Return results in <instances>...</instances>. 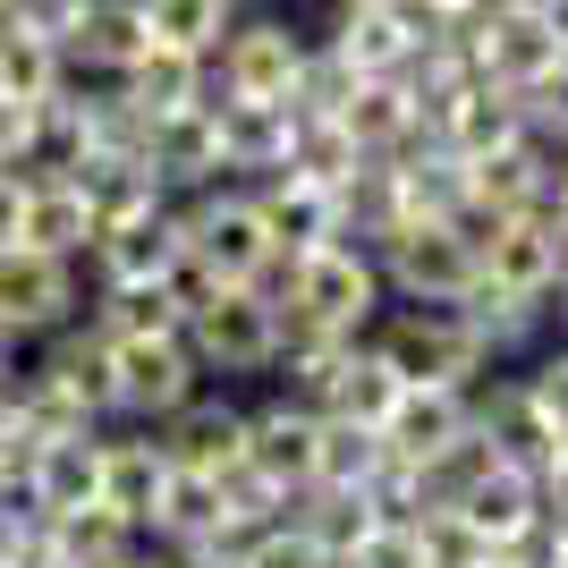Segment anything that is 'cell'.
Here are the masks:
<instances>
[{"label": "cell", "mask_w": 568, "mask_h": 568, "mask_svg": "<svg viewBox=\"0 0 568 568\" xmlns=\"http://www.w3.org/2000/svg\"><path fill=\"white\" fill-rule=\"evenodd\" d=\"M450 518L467 526V535H484V544L500 551V544H518V535H526L535 518H551V509H544V484H535V475L500 467V475H484V484H475V493L458 500Z\"/></svg>", "instance_id": "f1b7e54d"}, {"label": "cell", "mask_w": 568, "mask_h": 568, "mask_svg": "<svg viewBox=\"0 0 568 568\" xmlns=\"http://www.w3.org/2000/svg\"><path fill=\"white\" fill-rule=\"evenodd\" d=\"M475 281H493L500 297H544L560 288V221L551 213H526V221H500V237L484 246V272Z\"/></svg>", "instance_id": "ffe728a7"}, {"label": "cell", "mask_w": 568, "mask_h": 568, "mask_svg": "<svg viewBox=\"0 0 568 568\" xmlns=\"http://www.w3.org/2000/svg\"><path fill=\"white\" fill-rule=\"evenodd\" d=\"M551 26H560V43H568V0H551Z\"/></svg>", "instance_id": "6f0895ef"}, {"label": "cell", "mask_w": 568, "mask_h": 568, "mask_svg": "<svg viewBox=\"0 0 568 568\" xmlns=\"http://www.w3.org/2000/svg\"><path fill=\"white\" fill-rule=\"evenodd\" d=\"M204 390V374H195L187 339H111V407L119 425H170L179 407Z\"/></svg>", "instance_id": "9c48e42d"}, {"label": "cell", "mask_w": 568, "mask_h": 568, "mask_svg": "<svg viewBox=\"0 0 568 568\" xmlns=\"http://www.w3.org/2000/svg\"><path fill=\"white\" fill-rule=\"evenodd\" d=\"M551 568H568V518H551Z\"/></svg>", "instance_id": "f5cc1de1"}, {"label": "cell", "mask_w": 568, "mask_h": 568, "mask_svg": "<svg viewBox=\"0 0 568 568\" xmlns=\"http://www.w3.org/2000/svg\"><path fill=\"white\" fill-rule=\"evenodd\" d=\"M484 9H551V0H484Z\"/></svg>", "instance_id": "9f6ffc18"}, {"label": "cell", "mask_w": 568, "mask_h": 568, "mask_svg": "<svg viewBox=\"0 0 568 568\" xmlns=\"http://www.w3.org/2000/svg\"><path fill=\"white\" fill-rule=\"evenodd\" d=\"M77 18H85V0H0V26L9 34H43V43H60Z\"/></svg>", "instance_id": "7bdbcfd3"}, {"label": "cell", "mask_w": 568, "mask_h": 568, "mask_svg": "<svg viewBox=\"0 0 568 568\" xmlns=\"http://www.w3.org/2000/svg\"><path fill=\"white\" fill-rule=\"evenodd\" d=\"M34 128H43L34 102H9V94H0V170H9V179H34Z\"/></svg>", "instance_id": "ee69618b"}, {"label": "cell", "mask_w": 568, "mask_h": 568, "mask_svg": "<svg viewBox=\"0 0 568 568\" xmlns=\"http://www.w3.org/2000/svg\"><path fill=\"white\" fill-rule=\"evenodd\" d=\"M0 560L9 568H69V544H60V518L26 509V518L0 526Z\"/></svg>", "instance_id": "ab89813d"}, {"label": "cell", "mask_w": 568, "mask_h": 568, "mask_svg": "<svg viewBox=\"0 0 568 568\" xmlns=\"http://www.w3.org/2000/svg\"><path fill=\"white\" fill-rule=\"evenodd\" d=\"M60 544H69V568H119L144 535L111 509H77V518H60Z\"/></svg>", "instance_id": "8d00e7d4"}, {"label": "cell", "mask_w": 568, "mask_h": 568, "mask_svg": "<svg viewBox=\"0 0 568 568\" xmlns=\"http://www.w3.org/2000/svg\"><path fill=\"white\" fill-rule=\"evenodd\" d=\"M179 339H187L195 374L204 382H272V365H281V314H272V297L263 288H221V297H204V306L179 323Z\"/></svg>", "instance_id": "7a4b0ae2"}, {"label": "cell", "mask_w": 568, "mask_h": 568, "mask_svg": "<svg viewBox=\"0 0 568 568\" xmlns=\"http://www.w3.org/2000/svg\"><path fill=\"white\" fill-rule=\"evenodd\" d=\"M458 43H467L475 77H484V85H509V94L544 85L568 60L551 9H475V18H458Z\"/></svg>", "instance_id": "8992f818"}, {"label": "cell", "mask_w": 568, "mask_h": 568, "mask_svg": "<svg viewBox=\"0 0 568 568\" xmlns=\"http://www.w3.org/2000/svg\"><path fill=\"white\" fill-rule=\"evenodd\" d=\"M221 128V170L237 187H263L288 170V136H297V102H213Z\"/></svg>", "instance_id": "9a60e30c"}, {"label": "cell", "mask_w": 568, "mask_h": 568, "mask_svg": "<svg viewBox=\"0 0 568 568\" xmlns=\"http://www.w3.org/2000/svg\"><path fill=\"white\" fill-rule=\"evenodd\" d=\"M314 43H332L356 77H407L416 69V51L442 34L425 9H407V0H365V9H323L306 26Z\"/></svg>", "instance_id": "52a82bcc"}, {"label": "cell", "mask_w": 568, "mask_h": 568, "mask_svg": "<svg viewBox=\"0 0 568 568\" xmlns=\"http://www.w3.org/2000/svg\"><path fill=\"white\" fill-rule=\"evenodd\" d=\"M77 77H69V60H60V43H43V34H9L0 26V94L9 102H34L43 111L51 94H69Z\"/></svg>", "instance_id": "836d02e7"}, {"label": "cell", "mask_w": 568, "mask_h": 568, "mask_svg": "<svg viewBox=\"0 0 568 568\" xmlns=\"http://www.w3.org/2000/svg\"><path fill=\"white\" fill-rule=\"evenodd\" d=\"M314 34L288 9H246L213 51V102H297Z\"/></svg>", "instance_id": "277c9868"}, {"label": "cell", "mask_w": 568, "mask_h": 568, "mask_svg": "<svg viewBox=\"0 0 568 568\" xmlns=\"http://www.w3.org/2000/svg\"><path fill=\"white\" fill-rule=\"evenodd\" d=\"M144 51H153V34H144L136 0H85V18L60 34V60H69L77 85H119Z\"/></svg>", "instance_id": "5bb4252c"}, {"label": "cell", "mask_w": 568, "mask_h": 568, "mask_svg": "<svg viewBox=\"0 0 568 568\" xmlns=\"http://www.w3.org/2000/svg\"><path fill=\"white\" fill-rule=\"evenodd\" d=\"M255 204H263V230H272L281 263H297V255H314V246H332V237H339V195L314 187V179H297V170L263 179Z\"/></svg>", "instance_id": "603a6c76"}, {"label": "cell", "mask_w": 568, "mask_h": 568, "mask_svg": "<svg viewBox=\"0 0 568 568\" xmlns=\"http://www.w3.org/2000/svg\"><path fill=\"white\" fill-rule=\"evenodd\" d=\"M179 237H187V255L204 263L221 288H255L263 272L281 263L255 187H237V179H221V187H204V195H179Z\"/></svg>", "instance_id": "3957f363"}, {"label": "cell", "mask_w": 568, "mask_h": 568, "mask_svg": "<svg viewBox=\"0 0 568 568\" xmlns=\"http://www.w3.org/2000/svg\"><path fill=\"white\" fill-rule=\"evenodd\" d=\"M518 136H535V128H526V102L509 94V85H484V77H475L467 94L442 111V128H433V144L458 153V162H493V153H509Z\"/></svg>", "instance_id": "7402d4cb"}, {"label": "cell", "mask_w": 568, "mask_h": 568, "mask_svg": "<svg viewBox=\"0 0 568 568\" xmlns=\"http://www.w3.org/2000/svg\"><path fill=\"white\" fill-rule=\"evenodd\" d=\"M560 144L544 136H518L509 153L493 162H475V204H493L500 221H526V213H551V195H560Z\"/></svg>", "instance_id": "d6986e66"}, {"label": "cell", "mask_w": 568, "mask_h": 568, "mask_svg": "<svg viewBox=\"0 0 568 568\" xmlns=\"http://www.w3.org/2000/svg\"><path fill=\"white\" fill-rule=\"evenodd\" d=\"M551 323H560V339H568V281L551 288Z\"/></svg>", "instance_id": "db71d44e"}, {"label": "cell", "mask_w": 568, "mask_h": 568, "mask_svg": "<svg viewBox=\"0 0 568 568\" xmlns=\"http://www.w3.org/2000/svg\"><path fill=\"white\" fill-rule=\"evenodd\" d=\"M500 467H509V458H500L493 442H484V425H467V433L450 442V450H433L416 475H425V500H433V509H458V500H467L475 484H484V475H500Z\"/></svg>", "instance_id": "d590c367"}, {"label": "cell", "mask_w": 568, "mask_h": 568, "mask_svg": "<svg viewBox=\"0 0 568 568\" xmlns=\"http://www.w3.org/2000/svg\"><path fill=\"white\" fill-rule=\"evenodd\" d=\"M551 221H568V162H560V195H551Z\"/></svg>", "instance_id": "11a10c76"}, {"label": "cell", "mask_w": 568, "mask_h": 568, "mask_svg": "<svg viewBox=\"0 0 568 568\" xmlns=\"http://www.w3.org/2000/svg\"><path fill=\"white\" fill-rule=\"evenodd\" d=\"M85 323H94L102 339H170L179 332V297H170L162 281L153 288H94V297H85Z\"/></svg>", "instance_id": "1f68e13d"}, {"label": "cell", "mask_w": 568, "mask_h": 568, "mask_svg": "<svg viewBox=\"0 0 568 568\" xmlns=\"http://www.w3.org/2000/svg\"><path fill=\"white\" fill-rule=\"evenodd\" d=\"M467 425H475L467 390H450V382H407L399 399H390V416H382V450L407 458V467H425V458L450 450Z\"/></svg>", "instance_id": "ac0fdd59"}, {"label": "cell", "mask_w": 568, "mask_h": 568, "mask_svg": "<svg viewBox=\"0 0 568 568\" xmlns=\"http://www.w3.org/2000/svg\"><path fill=\"white\" fill-rule=\"evenodd\" d=\"M314 433H323V416H314L306 399L263 390V399L246 407V467H255L272 493H306L314 484Z\"/></svg>", "instance_id": "4fadbf2b"}, {"label": "cell", "mask_w": 568, "mask_h": 568, "mask_svg": "<svg viewBox=\"0 0 568 568\" xmlns=\"http://www.w3.org/2000/svg\"><path fill=\"white\" fill-rule=\"evenodd\" d=\"M237 9H288V0H237Z\"/></svg>", "instance_id": "680465c9"}, {"label": "cell", "mask_w": 568, "mask_h": 568, "mask_svg": "<svg viewBox=\"0 0 568 568\" xmlns=\"http://www.w3.org/2000/svg\"><path fill=\"white\" fill-rule=\"evenodd\" d=\"M136 9H144V34L162 51H187V60H213L221 34L246 18L237 0H136Z\"/></svg>", "instance_id": "4dcf8cb0"}, {"label": "cell", "mask_w": 568, "mask_h": 568, "mask_svg": "<svg viewBox=\"0 0 568 568\" xmlns=\"http://www.w3.org/2000/svg\"><path fill=\"white\" fill-rule=\"evenodd\" d=\"M144 162H153V179H162V195H170V204H179V195L221 187L230 170H221V128H213V102H195V111L162 119V128H153V144H144Z\"/></svg>", "instance_id": "44dd1931"}, {"label": "cell", "mask_w": 568, "mask_h": 568, "mask_svg": "<svg viewBox=\"0 0 568 568\" xmlns=\"http://www.w3.org/2000/svg\"><path fill=\"white\" fill-rule=\"evenodd\" d=\"M237 568H323V551H314L306 535H297V526L281 518V526H263L255 544L237 551Z\"/></svg>", "instance_id": "f6af8a7d"}, {"label": "cell", "mask_w": 568, "mask_h": 568, "mask_svg": "<svg viewBox=\"0 0 568 568\" xmlns=\"http://www.w3.org/2000/svg\"><path fill=\"white\" fill-rule=\"evenodd\" d=\"M382 433L374 425H339V416H323V433H314V484H332V493H365L382 475Z\"/></svg>", "instance_id": "e575fe53"}, {"label": "cell", "mask_w": 568, "mask_h": 568, "mask_svg": "<svg viewBox=\"0 0 568 568\" xmlns=\"http://www.w3.org/2000/svg\"><path fill=\"white\" fill-rule=\"evenodd\" d=\"M407 9H425L433 26H458V18H475V9H484V0H407Z\"/></svg>", "instance_id": "681fc988"}, {"label": "cell", "mask_w": 568, "mask_h": 568, "mask_svg": "<svg viewBox=\"0 0 568 568\" xmlns=\"http://www.w3.org/2000/svg\"><path fill=\"white\" fill-rule=\"evenodd\" d=\"M484 568H500V560H484Z\"/></svg>", "instance_id": "91938a15"}, {"label": "cell", "mask_w": 568, "mask_h": 568, "mask_svg": "<svg viewBox=\"0 0 568 568\" xmlns=\"http://www.w3.org/2000/svg\"><path fill=\"white\" fill-rule=\"evenodd\" d=\"M288 526H297V535H306L323 560H348V551L365 544L382 518H374V500H365V493H332V484H306V493H288Z\"/></svg>", "instance_id": "f546056e"}, {"label": "cell", "mask_w": 568, "mask_h": 568, "mask_svg": "<svg viewBox=\"0 0 568 568\" xmlns=\"http://www.w3.org/2000/svg\"><path fill=\"white\" fill-rule=\"evenodd\" d=\"M26 458H34V442H26V416H18V399L0 390V475H18Z\"/></svg>", "instance_id": "bcb514c9"}, {"label": "cell", "mask_w": 568, "mask_h": 568, "mask_svg": "<svg viewBox=\"0 0 568 568\" xmlns=\"http://www.w3.org/2000/svg\"><path fill=\"white\" fill-rule=\"evenodd\" d=\"M18 213H26V179L0 170V246H18Z\"/></svg>", "instance_id": "7dc6e473"}, {"label": "cell", "mask_w": 568, "mask_h": 568, "mask_svg": "<svg viewBox=\"0 0 568 568\" xmlns=\"http://www.w3.org/2000/svg\"><path fill=\"white\" fill-rule=\"evenodd\" d=\"M535 484H544V509H551V518H568V450L551 458V467L535 475Z\"/></svg>", "instance_id": "c3c4849f"}, {"label": "cell", "mask_w": 568, "mask_h": 568, "mask_svg": "<svg viewBox=\"0 0 568 568\" xmlns=\"http://www.w3.org/2000/svg\"><path fill=\"white\" fill-rule=\"evenodd\" d=\"M162 433V450H170V467L179 475H230V467H246V399L237 390H221V382H204L170 425H153Z\"/></svg>", "instance_id": "8fae6325"}, {"label": "cell", "mask_w": 568, "mask_h": 568, "mask_svg": "<svg viewBox=\"0 0 568 568\" xmlns=\"http://www.w3.org/2000/svg\"><path fill=\"white\" fill-rule=\"evenodd\" d=\"M85 297H94L85 263L0 246V332L18 339V348H43L51 332H69L77 314H85Z\"/></svg>", "instance_id": "5b68a950"}, {"label": "cell", "mask_w": 568, "mask_h": 568, "mask_svg": "<svg viewBox=\"0 0 568 568\" xmlns=\"http://www.w3.org/2000/svg\"><path fill=\"white\" fill-rule=\"evenodd\" d=\"M170 484H179V467H170V450H162L153 425H102V509H111V518H128L136 535H153Z\"/></svg>", "instance_id": "30bf717a"}, {"label": "cell", "mask_w": 568, "mask_h": 568, "mask_svg": "<svg viewBox=\"0 0 568 568\" xmlns=\"http://www.w3.org/2000/svg\"><path fill=\"white\" fill-rule=\"evenodd\" d=\"M77 179V195H85V213H94V237L102 230H128V221H144V213H162L170 195H162V179H153V162H77L69 170Z\"/></svg>", "instance_id": "4316f807"}, {"label": "cell", "mask_w": 568, "mask_h": 568, "mask_svg": "<svg viewBox=\"0 0 568 568\" xmlns=\"http://www.w3.org/2000/svg\"><path fill=\"white\" fill-rule=\"evenodd\" d=\"M18 246H26V255H60V263H85V255H94V213H85L77 179H26Z\"/></svg>", "instance_id": "cb8c5ba5"}, {"label": "cell", "mask_w": 568, "mask_h": 568, "mask_svg": "<svg viewBox=\"0 0 568 568\" xmlns=\"http://www.w3.org/2000/svg\"><path fill=\"white\" fill-rule=\"evenodd\" d=\"M356 85H365V77H356V69L339 60L332 43H314V51H306V77H297V111H323V119H339Z\"/></svg>", "instance_id": "74e56055"}, {"label": "cell", "mask_w": 568, "mask_h": 568, "mask_svg": "<svg viewBox=\"0 0 568 568\" xmlns=\"http://www.w3.org/2000/svg\"><path fill=\"white\" fill-rule=\"evenodd\" d=\"M119 94H128L153 128H162V119L195 111V102H213V60H187V51H162V43H153L136 69L119 77Z\"/></svg>", "instance_id": "83f0119b"}, {"label": "cell", "mask_w": 568, "mask_h": 568, "mask_svg": "<svg viewBox=\"0 0 568 568\" xmlns=\"http://www.w3.org/2000/svg\"><path fill=\"white\" fill-rule=\"evenodd\" d=\"M416 560H425V568H484V560H493V544L467 535L450 509H433V518H416Z\"/></svg>", "instance_id": "f35d334b"}, {"label": "cell", "mask_w": 568, "mask_h": 568, "mask_svg": "<svg viewBox=\"0 0 568 568\" xmlns=\"http://www.w3.org/2000/svg\"><path fill=\"white\" fill-rule=\"evenodd\" d=\"M518 102H526V128H535L544 144H560V153H568V60L544 77V85H526Z\"/></svg>", "instance_id": "b9f144b4"}, {"label": "cell", "mask_w": 568, "mask_h": 568, "mask_svg": "<svg viewBox=\"0 0 568 568\" xmlns=\"http://www.w3.org/2000/svg\"><path fill=\"white\" fill-rule=\"evenodd\" d=\"M187 255V237H179V204H162V213L128 221V230H102L94 255H85V272H94V288H153L170 281V263Z\"/></svg>", "instance_id": "2e32d148"}, {"label": "cell", "mask_w": 568, "mask_h": 568, "mask_svg": "<svg viewBox=\"0 0 568 568\" xmlns=\"http://www.w3.org/2000/svg\"><path fill=\"white\" fill-rule=\"evenodd\" d=\"M26 356H34V365H43L60 390H77L94 425H119V407H111V339H102L85 314H77L69 332H51L43 348H26Z\"/></svg>", "instance_id": "484cf974"}, {"label": "cell", "mask_w": 568, "mask_h": 568, "mask_svg": "<svg viewBox=\"0 0 568 568\" xmlns=\"http://www.w3.org/2000/svg\"><path fill=\"white\" fill-rule=\"evenodd\" d=\"M26 493L43 518H77V509H102V433H60V442H34L26 458Z\"/></svg>", "instance_id": "e0dca14e"}, {"label": "cell", "mask_w": 568, "mask_h": 568, "mask_svg": "<svg viewBox=\"0 0 568 568\" xmlns=\"http://www.w3.org/2000/svg\"><path fill=\"white\" fill-rule=\"evenodd\" d=\"M0 568H9V560H0Z\"/></svg>", "instance_id": "94428289"}, {"label": "cell", "mask_w": 568, "mask_h": 568, "mask_svg": "<svg viewBox=\"0 0 568 568\" xmlns=\"http://www.w3.org/2000/svg\"><path fill=\"white\" fill-rule=\"evenodd\" d=\"M374 263H382V288L390 297H416V306H458L475 288V246L450 230V221H407L399 237H382L374 246Z\"/></svg>", "instance_id": "ba28073f"}, {"label": "cell", "mask_w": 568, "mask_h": 568, "mask_svg": "<svg viewBox=\"0 0 568 568\" xmlns=\"http://www.w3.org/2000/svg\"><path fill=\"white\" fill-rule=\"evenodd\" d=\"M339 128L356 136V153L365 162H399L407 144L425 136V119H416V94H407V77H365L348 94V111H339Z\"/></svg>", "instance_id": "d4e9b609"}, {"label": "cell", "mask_w": 568, "mask_h": 568, "mask_svg": "<svg viewBox=\"0 0 568 568\" xmlns=\"http://www.w3.org/2000/svg\"><path fill=\"white\" fill-rule=\"evenodd\" d=\"M365 339L399 365V382H450V390H475L484 374H500L493 356H484V339H475L467 306H416V297H390Z\"/></svg>", "instance_id": "6da1fadb"}, {"label": "cell", "mask_w": 568, "mask_h": 568, "mask_svg": "<svg viewBox=\"0 0 568 568\" xmlns=\"http://www.w3.org/2000/svg\"><path fill=\"white\" fill-rule=\"evenodd\" d=\"M119 568H170V551H153V544H136V551H128V560H119Z\"/></svg>", "instance_id": "816d5d0a"}, {"label": "cell", "mask_w": 568, "mask_h": 568, "mask_svg": "<svg viewBox=\"0 0 568 568\" xmlns=\"http://www.w3.org/2000/svg\"><path fill=\"white\" fill-rule=\"evenodd\" d=\"M288 170L339 195V187L356 179V170H365V153H356V136L339 128V119H323V111H297V136H288Z\"/></svg>", "instance_id": "d6a6232c"}, {"label": "cell", "mask_w": 568, "mask_h": 568, "mask_svg": "<svg viewBox=\"0 0 568 568\" xmlns=\"http://www.w3.org/2000/svg\"><path fill=\"white\" fill-rule=\"evenodd\" d=\"M518 382H526V390H535V407H544L551 425L568 433V339H551V348H535V356H526V365H518Z\"/></svg>", "instance_id": "60d3db41"}, {"label": "cell", "mask_w": 568, "mask_h": 568, "mask_svg": "<svg viewBox=\"0 0 568 568\" xmlns=\"http://www.w3.org/2000/svg\"><path fill=\"white\" fill-rule=\"evenodd\" d=\"M170 568H237L230 551H170Z\"/></svg>", "instance_id": "f907efd6"}, {"label": "cell", "mask_w": 568, "mask_h": 568, "mask_svg": "<svg viewBox=\"0 0 568 568\" xmlns=\"http://www.w3.org/2000/svg\"><path fill=\"white\" fill-rule=\"evenodd\" d=\"M467 407H475V425H484V442H493L518 475H544L551 458L568 450V433L535 407V390H526L518 374H484V382L467 390Z\"/></svg>", "instance_id": "7c38bea8"}]
</instances>
